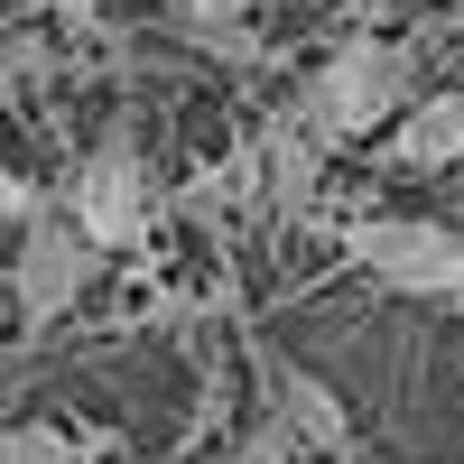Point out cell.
Wrapping results in <instances>:
<instances>
[{
	"instance_id": "cell-1",
	"label": "cell",
	"mask_w": 464,
	"mask_h": 464,
	"mask_svg": "<svg viewBox=\"0 0 464 464\" xmlns=\"http://www.w3.org/2000/svg\"><path fill=\"white\" fill-rule=\"evenodd\" d=\"M418 102V65L409 47H391V37H343V47L297 84V130L316 149H343V140H372V121H400V111Z\"/></svg>"
},
{
	"instance_id": "cell-2",
	"label": "cell",
	"mask_w": 464,
	"mask_h": 464,
	"mask_svg": "<svg viewBox=\"0 0 464 464\" xmlns=\"http://www.w3.org/2000/svg\"><path fill=\"white\" fill-rule=\"evenodd\" d=\"M343 251L400 297H464V232H446L428 214H362L343 232Z\"/></svg>"
},
{
	"instance_id": "cell-3",
	"label": "cell",
	"mask_w": 464,
	"mask_h": 464,
	"mask_svg": "<svg viewBox=\"0 0 464 464\" xmlns=\"http://www.w3.org/2000/svg\"><path fill=\"white\" fill-rule=\"evenodd\" d=\"M93 269H102V251L74 232L65 214H37L28 232H19V260H10V306H19V325L28 334H47L74 297L93 288Z\"/></svg>"
},
{
	"instance_id": "cell-4",
	"label": "cell",
	"mask_w": 464,
	"mask_h": 464,
	"mask_svg": "<svg viewBox=\"0 0 464 464\" xmlns=\"http://www.w3.org/2000/svg\"><path fill=\"white\" fill-rule=\"evenodd\" d=\"M65 223L84 232L93 251H130L140 232H149V168H140L130 130H102V140H93V159L74 168V205H65Z\"/></svg>"
},
{
	"instance_id": "cell-5",
	"label": "cell",
	"mask_w": 464,
	"mask_h": 464,
	"mask_svg": "<svg viewBox=\"0 0 464 464\" xmlns=\"http://www.w3.org/2000/svg\"><path fill=\"white\" fill-rule=\"evenodd\" d=\"M391 159L400 168H464V84H446V93H418L409 111H400V121H391Z\"/></svg>"
},
{
	"instance_id": "cell-6",
	"label": "cell",
	"mask_w": 464,
	"mask_h": 464,
	"mask_svg": "<svg viewBox=\"0 0 464 464\" xmlns=\"http://www.w3.org/2000/svg\"><path fill=\"white\" fill-rule=\"evenodd\" d=\"M269 418H279V428L297 437V446H316V455H353V418H343V400L325 391L316 372H297V362H279L269 372Z\"/></svg>"
},
{
	"instance_id": "cell-7",
	"label": "cell",
	"mask_w": 464,
	"mask_h": 464,
	"mask_svg": "<svg viewBox=\"0 0 464 464\" xmlns=\"http://www.w3.org/2000/svg\"><path fill=\"white\" fill-rule=\"evenodd\" d=\"M260 168H269V196L297 214V205H306V186H316V168H325V149L297 130V111H279V121H269V140H260Z\"/></svg>"
},
{
	"instance_id": "cell-8",
	"label": "cell",
	"mask_w": 464,
	"mask_h": 464,
	"mask_svg": "<svg viewBox=\"0 0 464 464\" xmlns=\"http://www.w3.org/2000/svg\"><path fill=\"white\" fill-rule=\"evenodd\" d=\"M84 455H93V437L56 428V418H10L0 428V464H84Z\"/></svg>"
},
{
	"instance_id": "cell-9",
	"label": "cell",
	"mask_w": 464,
	"mask_h": 464,
	"mask_svg": "<svg viewBox=\"0 0 464 464\" xmlns=\"http://www.w3.org/2000/svg\"><path fill=\"white\" fill-rule=\"evenodd\" d=\"M223 464H297V437L279 428V418H260V428H242V446H232Z\"/></svg>"
},
{
	"instance_id": "cell-10",
	"label": "cell",
	"mask_w": 464,
	"mask_h": 464,
	"mask_svg": "<svg viewBox=\"0 0 464 464\" xmlns=\"http://www.w3.org/2000/svg\"><path fill=\"white\" fill-rule=\"evenodd\" d=\"M37 214H47V196H37V186H28L19 168H0V223H19V232H28Z\"/></svg>"
},
{
	"instance_id": "cell-11",
	"label": "cell",
	"mask_w": 464,
	"mask_h": 464,
	"mask_svg": "<svg viewBox=\"0 0 464 464\" xmlns=\"http://www.w3.org/2000/svg\"><path fill=\"white\" fill-rule=\"evenodd\" d=\"M455 196H464V168H455Z\"/></svg>"
}]
</instances>
